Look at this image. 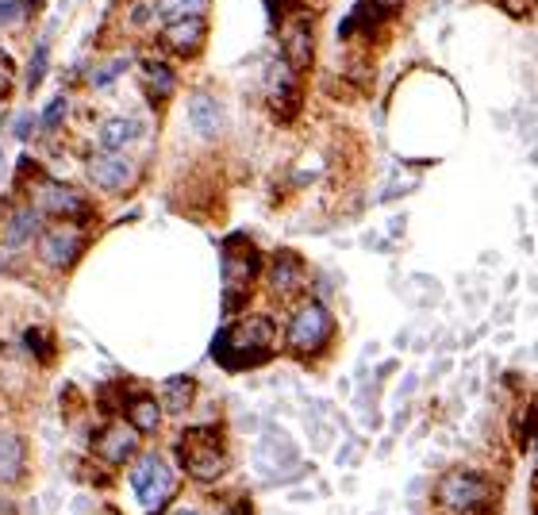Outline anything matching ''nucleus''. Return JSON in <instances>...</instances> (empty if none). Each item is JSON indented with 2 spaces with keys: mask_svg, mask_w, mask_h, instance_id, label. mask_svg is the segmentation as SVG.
Instances as JSON below:
<instances>
[{
  "mask_svg": "<svg viewBox=\"0 0 538 515\" xmlns=\"http://www.w3.org/2000/svg\"><path fill=\"white\" fill-rule=\"evenodd\" d=\"M31 0H4L0 4V27H16V24H24L27 16H31Z\"/></svg>",
  "mask_w": 538,
  "mask_h": 515,
  "instance_id": "obj_25",
  "label": "nucleus"
},
{
  "mask_svg": "<svg viewBox=\"0 0 538 515\" xmlns=\"http://www.w3.org/2000/svg\"><path fill=\"white\" fill-rule=\"evenodd\" d=\"M39 235V212L35 208H16L8 223H4V246L8 250H20Z\"/></svg>",
  "mask_w": 538,
  "mask_h": 515,
  "instance_id": "obj_18",
  "label": "nucleus"
},
{
  "mask_svg": "<svg viewBox=\"0 0 538 515\" xmlns=\"http://www.w3.org/2000/svg\"><path fill=\"white\" fill-rule=\"evenodd\" d=\"M131 489H135V500H139L147 512H158L173 496L170 466H166L158 454H143V458L135 462V469H131Z\"/></svg>",
  "mask_w": 538,
  "mask_h": 515,
  "instance_id": "obj_6",
  "label": "nucleus"
},
{
  "mask_svg": "<svg viewBox=\"0 0 538 515\" xmlns=\"http://www.w3.org/2000/svg\"><path fill=\"white\" fill-rule=\"evenodd\" d=\"M208 0H158V12L170 16V20H189V16H200Z\"/></svg>",
  "mask_w": 538,
  "mask_h": 515,
  "instance_id": "obj_22",
  "label": "nucleus"
},
{
  "mask_svg": "<svg viewBox=\"0 0 538 515\" xmlns=\"http://www.w3.org/2000/svg\"><path fill=\"white\" fill-rule=\"evenodd\" d=\"M535 454H538V450H535Z\"/></svg>",
  "mask_w": 538,
  "mask_h": 515,
  "instance_id": "obj_34",
  "label": "nucleus"
},
{
  "mask_svg": "<svg viewBox=\"0 0 538 515\" xmlns=\"http://www.w3.org/2000/svg\"><path fill=\"white\" fill-rule=\"evenodd\" d=\"M81 250H85V235L77 231L74 223H58V227H50V231L39 235V258L47 262L50 270L74 266Z\"/></svg>",
  "mask_w": 538,
  "mask_h": 515,
  "instance_id": "obj_7",
  "label": "nucleus"
},
{
  "mask_svg": "<svg viewBox=\"0 0 538 515\" xmlns=\"http://www.w3.org/2000/svg\"><path fill=\"white\" fill-rule=\"evenodd\" d=\"M266 93H269V104H273V108H277L281 116H293V112H296L293 66H289L285 58L269 62V70H266Z\"/></svg>",
  "mask_w": 538,
  "mask_h": 515,
  "instance_id": "obj_13",
  "label": "nucleus"
},
{
  "mask_svg": "<svg viewBox=\"0 0 538 515\" xmlns=\"http://www.w3.org/2000/svg\"><path fill=\"white\" fill-rule=\"evenodd\" d=\"M277 4H281V0H269V12H273V16H277Z\"/></svg>",
  "mask_w": 538,
  "mask_h": 515,
  "instance_id": "obj_31",
  "label": "nucleus"
},
{
  "mask_svg": "<svg viewBox=\"0 0 538 515\" xmlns=\"http://www.w3.org/2000/svg\"><path fill=\"white\" fill-rule=\"evenodd\" d=\"M35 204H39V212L58 216V220H89V200L62 181H39Z\"/></svg>",
  "mask_w": 538,
  "mask_h": 515,
  "instance_id": "obj_9",
  "label": "nucleus"
},
{
  "mask_svg": "<svg viewBox=\"0 0 538 515\" xmlns=\"http://www.w3.org/2000/svg\"><path fill=\"white\" fill-rule=\"evenodd\" d=\"M127 66H131V58H127V54L112 58V62H104V66H100V70H93V77H89V81H93V89H104V85H112V81H116V77H120Z\"/></svg>",
  "mask_w": 538,
  "mask_h": 515,
  "instance_id": "obj_24",
  "label": "nucleus"
},
{
  "mask_svg": "<svg viewBox=\"0 0 538 515\" xmlns=\"http://www.w3.org/2000/svg\"><path fill=\"white\" fill-rule=\"evenodd\" d=\"M100 150L108 154H120L123 147H131L139 139V120H127V116H116V120L100 123Z\"/></svg>",
  "mask_w": 538,
  "mask_h": 515,
  "instance_id": "obj_19",
  "label": "nucleus"
},
{
  "mask_svg": "<svg viewBox=\"0 0 538 515\" xmlns=\"http://www.w3.org/2000/svg\"><path fill=\"white\" fill-rule=\"evenodd\" d=\"M27 350L39 354V362H50V358H54V339H50V331L31 327V331H27Z\"/></svg>",
  "mask_w": 538,
  "mask_h": 515,
  "instance_id": "obj_26",
  "label": "nucleus"
},
{
  "mask_svg": "<svg viewBox=\"0 0 538 515\" xmlns=\"http://www.w3.org/2000/svg\"><path fill=\"white\" fill-rule=\"evenodd\" d=\"M254 277H258V250L246 243L243 235L227 239L223 243V304H227V312L243 308V300L254 289Z\"/></svg>",
  "mask_w": 538,
  "mask_h": 515,
  "instance_id": "obj_4",
  "label": "nucleus"
},
{
  "mask_svg": "<svg viewBox=\"0 0 538 515\" xmlns=\"http://www.w3.org/2000/svg\"><path fill=\"white\" fill-rule=\"evenodd\" d=\"M47 58H50V39L39 43V50L31 54V66H27V89L35 93L39 85H43V77H47Z\"/></svg>",
  "mask_w": 538,
  "mask_h": 515,
  "instance_id": "obj_23",
  "label": "nucleus"
},
{
  "mask_svg": "<svg viewBox=\"0 0 538 515\" xmlns=\"http://www.w3.org/2000/svg\"><path fill=\"white\" fill-rule=\"evenodd\" d=\"M66 108H70V100L66 97L50 100V108L43 112V131H54V127L62 123V116H66Z\"/></svg>",
  "mask_w": 538,
  "mask_h": 515,
  "instance_id": "obj_27",
  "label": "nucleus"
},
{
  "mask_svg": "<svg viewBox=\"0 0 538 515\" xmlns=\"http://www.w3.org/2000/svg\"><path fill=\"white\" fill-rule=\"evenodd\" d=\"M173 515H196V512H189V508H181V512H173Z\"/></svg>",
  "mask_w": 538,
  "mask_h": 515,
  "instance_id": "obj_32",
  "label": "nucleus"
},
{
  "mask_svg": "<svg viewBox=\"0 0 538 515\" xmlns=\"http://www.w3.org/2000/svg\"><path fill=\"white\" fill-rule=\"evenodd\" d=\"M304 281H308V270H304L300 254L296 250H277L273 262H269V289L277 296H293L304 289Z\"/></svg>",
  "mask_w": 538,
  "mask_h": 515,
  "instance_id": "obj_10",
  "label": "nucleus"
},
{
  "mask_svg": "<svg viewBox=\"0 0 538 515\" xmlns=\"http://www.w3.org/2000/svg\"><path fill=\"white\" fill-rule=\"evenodd\" d=\"M0 97H8V74L0 70Z\"/></svg>",
  "mask_w": 538,
  "mask_h": 515,
  "instance_id": "obj_30",
  "label": "nucleus"
},
{
  "mask_svg": "<svg viewBox=\"0 0 538 515\" xmlns=\"http://www.w3.org/2000/svg\"><path fill=\"white\" fill-rule=\"evenodd\" d=\"M93 454L104 466H127L139 454V431L131 423H108L93 439Z\"/></svg>",
  "mask_w": 538,
  "mask_h": 515,
  "instance_id": "obj_8",
  "label": "nucleus"
},
{
  "mask_svg": "<svg viewBox=\"0 0 538 515\" xmlns=\"http://www.w3.org/2000/svg\"><path fill=\"white\" fill-rule=\"evenodd\" d=\"M177 458L193 481H216L227 469V450H223V431L204 423V427H189L177 439Z\"/></svg>",
  "mask_w": 538,
  "mask_h": 515,
  "instance_id": "obj_2",
  "label": "nucleus"
},
{
  "mask_svg": "<svg viewBox=\"0 0 538 515\" xmlns=\"http://www.w3.org/2000/svg\"><path fill=\"white\" fill-rule=\"evenodd\" d=\"M189 127L200 139H216L223 131V104L212 93H193L189 97Z\"/></svg>",
  "mask_w": 538,
  "mask_h": 515,
  "instance_id": "obj_14",
  "label": "nucleus"
},
{
  "mask_svg": "<svg viewBox=\"0 0 538 515\" xmlns=\"http://www.w3.org/2000/svg\"><path fill=\"white\" fill-rule=\"evenodd\" d=\"M0 4H4V0H0Z\"/></svg>",
  "mask_w": 538,
  "mask_h": 515,
  "instance_id": "obj_33",
  "label": "nucleus"
},
{
  "mask_svg": "<svg viewBox=\"0 0 538 515\" xmlns=\"http://www.w3.org/2000/svg\"><path fill=\"white\" fill-rule=\"evenodd\" d=\"M123 416H127V423H131L139 435H154L158 423H162V400H158V396H147V393L127 396Z\"/></svg>",
  "mask_w": 538,
  "mask_h": 515,
  "instance_id": "obj_16",
  "label": "nucleus"
},
{
  "mask_svg": "<svg viewBox=\"0 0 538 515\" xmlns=\"http://www.w3.org/2000/svg\"><path fill=\"white\" fill-rule=\"evenodd\" d=\"M381 12H392V8H404V0H373Z\"/></svg>",
  "mask_w": 538,
  "mask_h": 515,
  "instance_id": "obj_29",
  "label": "nucleus"
},
{
  "mask_svg": "<svg viewBox=\"0 0 538 515\" xmlns=\"http://www.w3.org/2000/svg\"><path fill=\"white\" fill-rule=\"evenodd\" d=\"M204 35H208V24H204L200 16H189V20H170L166 31H162L166 47L177 50V54H185V58L204 47Z\"/></svg>",
  "mask_w": 538,
  "mask_h": 515,
  "instance_id": "obj_15",
  "label": "nucleus"
},
{
  "mask_svg": "<svg viewBox=\"0 0 538 515\" xmlns=\"http://www.w3.org/2000/svg\"><path fill=\"white\" fill-rule=\"evenodd\" d=\"M16 135H20V139H27V135H31V116H20V123H16Z\"/></svg>",
  "mask_w": 538,
  "mask_h": 515,
  "instance_id": "obj_28",
  "label": "nucleus"
},
{
  "mask_svg": "<svg viewBox=\"0 0 538 515\" xmlns=\"http://www.w3.org/2000/svg\"><path fill=\"white\" fill-rule=\"evenodd\" d=\"M285 62L293 66V70H308L312 66V54H316V31H312V20L308 16H300L293 24L285 27Z\"/></svg>",
  "mask_w": 538,
  "mask_h": 515,
  "instance_id": "obj_12",
  "label": "nucleus"
},
{
  "mask_svg": "<svg viewBox=\"0 0 538 515\" xmlns=\"http://www.w3.org/2000/svg\"><path fill=\"white\" fill-rule=\"evenodd\" d=\"M89 177H93V185H100L104 193H120L131 185V177H135V166H131V158H123V154H97L93 162H89Z\"/></svg>",
  "mask_w": 538,
  "mask_h": 515,
  "instance_id": "obj_11",
  "label": "nucleus"
},
{
  "mask_svg": "<svg viewBox=\"0 0 538 515\" xmlns=\"http://www.w3.org/2000/svg\"><path fill=\"white\" fill-rule=\"evenodd\" d=\"M285 339H289V350H293V354H300V358H316L319 350L335 339V316L327 312V304L304 300V304L293 312V319H289Z\"/></svg>",
  "mask_w": 538,
  "mask_h": 515,
  "instance_id": "obj_3",
  "label": "nucleus"
},
{
  "mask_svg": "<svg viewBox=\"0 0 538 515\" xmlns=\"http://www.w3.org/2000/svg\"><path fill=\"white\" fill-rule=\"evenodd\" d=\"M193 393H196V381L193 377H170V381H162V412H173V416H181L189 404H193Z\"/></svg>",
  "mask_w": 538,
  "mask_h": 515,
  "instance_id": "obj_20",
  "label": "nucleus"
},
{
  "mask_svg": "<svg viewBox=\"0 0 538 515\" xmlns=\"http://www.w3.org/2000/svg\"><path fill=\"white\" fill-rule=\"evenodd\" d=\"M27 469V446L16 431H0V485H16Z\"/></svg>",
  "mask_w": 538,
  "mask_h": 515,
  "instance_id": "obj_17",
  "label": "nucleus"
},
{
  "mask_svg": "<svg viewBox=\"0 0 538 515\" xmlns=\"http://www.w3.org/2000/svg\"><path fill=\"white\" fill-rule=\"evenodd\" d=\"M143 81H147V93L150 100H170L173 97V70L166 66V62H147L143 66Z\"/></svg>",
  "mask_w": 538,
  "mask_h": 515,
  "instance_id": "obj_21",
  "label": "nucleus"
},
{
  "mask_svg": "<svg viewBox=\"0 0 538 515\" xmlns=\"http://www.w3.org/2000/svg\"><path fill=\"white\" fill-rule=\"evenodd\" d=\"M277 327L269 316H246L231 327H223L212 343V358L223 369H254L273 358Z\"/></svg>",
  "mask_w": 538,
  "mask_h": 515,
  "instance_id": "obj_1",
  "label": "nucleus"
},
{
  "mask_svg": "<svg viewBox=\"0 0 538 515\" xmlns=\"http://www.w3.org/2000/svg\"><path fill=\"white\" fill-rule=\"evenodd\" d=\"M492 496V481L473 473V469H450L435 489V500L450 512H481Z\"/></svg>",
  "mask_w": 538,
  "mask_h": 515,
  "instance_id": "obj_5",
  "label": "nucleus"
}]
</instances>
